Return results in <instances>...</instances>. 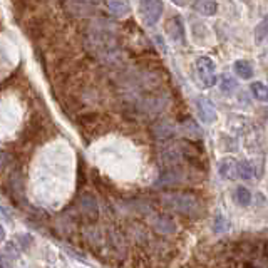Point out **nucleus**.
I'll return each instance as SVG.
<instances>
[{
	"mask_svg": "<svg viewBox=\"0 0 268 268\" xmlns=\"http://www.w3.org/2000/svg\"><path fill=\"white\" fill-rule=\"evenodd\" d=\"M139 10L146 25H154L163 13V0H141Z\"/></svg>",
	"mask_w": 268,
	"mask_h": 268,
	"instance_id": "3",
	"label": "nucleus"
},
{
	"mask_svg": "<svg viewBox=\"0 0 268 268\" xmlns=\"http://www.w3.org/2000/svg\"><path fill=\"white\" fill-rule=\"evenodd\" d=\"M13 243H15L20 250H27L34 243V238L29 233H19V235H15V238H13Z\"/></svg>",
	"mask_w": 268,
	"mask_h": 268,
	"instance_id": "15",
	"label": "nucleus"
},
{
	"mask_svg": "<svg viewBox=\"0 0 268 268\" xmlns=\"http://www.w3.org/2000/svg\"><path fill=\"white\" fill-rule=\"evenodd\" d=\"M236 201H238V204H241V206H248L250 203H252V193H250L248 188L245 186H238L236 188Z\"/></svg>",
	"mask_w": 268,
	"mask_h": 268,
	"instance_id": "14",
	"label": "nucleus"
},
{
	"mask_svg": "<svg viewBox=\"0 0 268 268\" xmlns=\"http://www.w3.org/2000/svg\"><path fill=\"white\" fill-rule=\"evenodd\" d=\"M196 67V75H198L200 82L204 87H213L218 82L216 79V66L209 57H198L195 62Z\"/></svg>",
	"mask_w": 268,
	"mask_h": 268,
	"instance_id": "2",
	"label": "nucleus"
},
{
	"mask_svg": "<svg viewBox=\"0 0 268 268\" xmlns=\"http://www.w3.org/2000/svg\"><path fill=\"white\" fill-rule=\"evenodd\" d=\"M161 201L169 209L181 214H188V216L198 214L201 204V201L191 193H164L161 195Z\"/></svg>",
	"mask_w": 268,
	"mask_h": 268,
	"instance_id": "1",
	"label": "nucleus"
},
{
	"mask_svg": "<svg viewBox=\"0 0 268 268\" xmlns=\"http://www.w3.org/2000/svg\"><path fill=\"white\" fill-rule=\"evenodd\" d=\"M252 94L255 99L262 101V102H268V87L263 82H252Z\"/></svg>",
	"mask_w": 268,
	"mask_h": 268,
	"instance_id": "13",
	"label": "nucleus"
},
{
	"mask_svg": "<svg viewBox=\"0 0 268 268\" xmlns=\"http://www.w3.org/2000/svg\"><path fill=\"white\" fill-rule=\"evenodd\" d=\"M107 7L118 17H126L131 13V5L128 0H107Z\"/></svg>",
	"mask_w": 268,
	"mask_h": 268,
	"instance_id": "8",
	"label": "nucleus"
},
{
	"mask_svg": "<svg viewBox=\"0 0 268 268\" xmlns=\"http://www.w3.org/2000/svg\"><path fill=\"white\" fill-rule=\"evenodd\" d=\"M255 42H257V46H262L263 42H267L268 40V15L263 17V19L258 22L257 27H255Z\"/></svg>",
	"mask_w": 268,
	"mask_h": 268,
	"instance_id": "10",
	"label": "nucleus"
},
{
	"mask_svg": "<svg viewBox=\"0 0 268 268\" xmlns=\"http://www.w3.org/2000/svg\"><path fill=\"white\" fill-rule=\"evenodd\" d=\"M235 87H236L235 79L230 77V75H223L221 82H220V89H221V91H223V92H231Z\"/></svg>",
	"mask_w": 268,
	"mask_h": 268,
	"instance_id": "18",
	"label": "nucleus"
},
{
	"mask_svg": "<svg viewBox=\"0 0 268 268\" xmlns=\"http://www.w3.org/2000/svg\"><path fill=\"white\" fill-rule=\"evenodd\" d=\"M80 208H82L89 216H92V218L97 216V204L91 195H84L82 198H80Z\"/></svg>",
	"mask_w": 268,
	"mask_h": 268,
	"instance_id": "12",
	"label": "nucleus"
},
{
	"mask_svg": "<svg viewBox=\"0 0 268 268\" xmlns=\"http://www.w3.org/2000/svg\"><path fill=\"white\" fill-rule=\"evenodd\" d=\"M166 34L169 35V39H171L173 42L185 44V25H183V22L178 19V17H173V19L168 20Z\"/></svg>",
	"mask_w": 268,
	"mask_h": 268,
	"instance_id": "5",
	"label": "nucleus"
},
{
	"mask_svg": "<svg viewBox=\"0 0 268 268\" xmlns=\"http://www.w3.org/2000/svg\"><path fill=\"white\" fill-rule=\"evenodd\" d=\"M228 228H230V223H228V220L223 216V214H218V216L214 218V221H213L214 233H223V231H226Z\"/></svg>",
	"mask_w": 268,
	"mask_h": 268,
	"instance_id": "17",
	"label": "nucleus"
},
{
	"mask_svg": "<svg viewBox=\"0 0 268 268\" xmlns=\"http://www.w3.org/2000/svg\"><path fill=\"white\" fill-rule=\"evenodd\" d=\"M154 228L159 231V233L171 235V233H174V230H176V225H174V221L169 216H158L154 220Z\"/></svg>",
	"mask_w": 268,
	"mask_h": 268,
	"instance_id": "11",
	"label": "nucleus"
},
{
	"mask_svg": "<svg viewBox=\"0 0 268 268\" xmlns=\"http://www.w3.org/2000/svg\"><path fill=\"white\" fill-rule=\"evenodd\" d=\"M183 126H185V131L186 133H193V137H200L201 136V131H200V128L196 126V123H193V121L191 119H188V123L185 121V124H183Z\"/></svg>",
	"mask_w": 268,
	"mask_h": 268,
	"instance_id": "19",
	"label": "nucleus"
},
{
	"mask_svg": "<svg viewBox=\"0 0 268 268\" xmlns=\"http://www.w3.org/2000/svg\"><path fill=\"white\" fill-rule=\"evenodd\" d=\"M196 106H198V114L203 123H206V124L216 123L218 114H216V109H214L213 102H209L206 97H200L198 102H196Z\"/></svg>",
	"mask_w": 268,
	"mask_h": 268,
	"instance_id": "4",
	"label": "nucleus"
},
{
	"mask_svg": "<svg viewBox=\"0 0 268 268\" xmlns=\"http://www.w3.org/2000/svg\"><path fill=\"white\" fill-rule=\"evenodd\" d=\"M218 173L225 180H235L238 178V161L233 158H223L218 164Z\"/></svg>",
	"mask_w": 268,
	"mask_h": 268,
	"instance_id": "6",
	"label": "nucleus"
},
{
	"mask_svg": "<svg viewBox=\"0 0 268 268\" xmlns=\"http://www.w3.org/2000/svg\"><path fill=\"white\" fill-rule=\"evenodd\" d=\"M233 70H235V74L238 75L240 79L250 80V79L253 77V67H252V64H250L248 61H243V59L235 61Z\"/></svg>",
	"mask_w": 268,
	"mask_h": 268,
	"instance_id": "9",
	"label": "nucleus"
},
{
	"mask_svg": "<svg viewBox=\"0 0 268 268\" xmlns=\"http://www.w3.org/2000/svg\"><path fill=\"white\" fill-rule=\"evenodd\" d=\"M238 176L243 180H250L253 176V166L248 161H238Z\"/></svg>",
	"mask_w": 268,
	"mask_h": 268,
	"instance_id": "16",
	"label": "nucleus"
},
{
	"mask_svg": "<svg viewBox=\"0 0 268 268\" xmlns=\"http://www.w3.org/2000/svg\"><path fill=\"white\" fill-rule=\"evenodd\" d=\"M193 10L200 15L211 17L218 10V3L214 0H195L193 2Z\"/></svg>",
	"mask_w": 268,
	"mask_h": 268,
	"instance_id": "7",
	"label": "nucleus"
},
{
	"mask_svg": "<svg viewBox=\"0 0 268 268\" xmlns=\"http://www.w3.org/2000/svg\"><path fill=\"white\" fill-rule=\"evenodd\" d=\"M174 3H176V5H180V7H183L186 3V0H173Z\"/></svg>",
	"mask_w": 268,
	"mask_h": 268,
	"instance_id": "20",
	"label": "nucleus"
}]
</instances>
